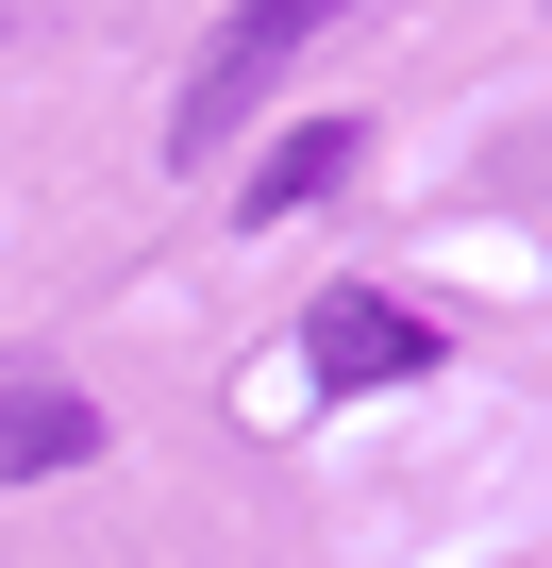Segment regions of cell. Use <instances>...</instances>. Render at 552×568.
<instances>
[{
  "label": "cell",
  "instance_id": "obj_1",
  "mask_svg": "<svg viewBox=\"0 0 552 568\" xmlns=\"http://www.w3.org/2000/svg\"><path fill=\"white\" fill-rule=\"evenodd\" d=\"M335 18H352V0H234V18H218V51H201V68H184V101H168V168L234 151V134L268 118V84H285Z\"/></svg>",
  "mask_w": 552,
  "mask_h": 568
},
{
  "label": "cell",
  "instance_id": "obj_2",
  "mask_svg": "<svg viewBox=\"0 0 552 568\" xmlns=\"http://www.w3.org/2000/svg\"><path fill=\"white\" fill-rule=\"evenodd\" d=\"M302 368H319V385H419V368H452V352H435V318H419V302H385V284H319Z\"/></svg>",
  "mask_w": 552,
  "mask_h": 568
},
{
  "label": "cell",
  "instance_id": "obj_3",
  "mask_svg": "<svg viewBox=\"0 0 552 568\" xmlns=\"http://www.w3.org/2000/svg\"><path fill=\"white\" fill-rule=\"evenodd\" d=\"M84 452H101V402H84V385L0 368V485H51V468H84Z\"/></svg>",
  "mask_w": 552,
  "mask_h": 568
},
{
  "label": "cell",
  "instance_id": "obj_4",
  "mask_svg": "<svg viewBox=\"0 0 552 568\" xmlns=\"http://www.w3.org/2000/svg\"><path fill=\"white\" fill-rule=\"evenodd\" d=\"M335 184H352V118H302L285 151L234 184V217H302V201H335Z\"/></svg>",
  "mask_w": 552,
  "mask_h": 568
}]
</instances>
